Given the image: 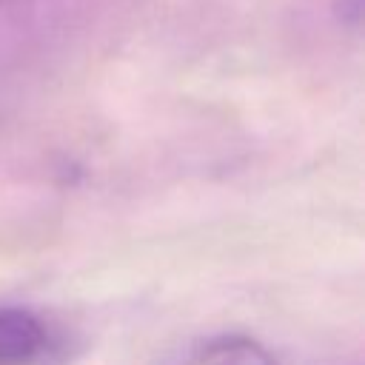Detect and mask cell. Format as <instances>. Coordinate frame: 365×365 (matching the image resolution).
<instances>
[{
    "mask_svg": "<svg viewBox=\"0 0 365 365\" xmlns=\"http://www.w3.org/2000/svg\"><path fill=\"white\" fill-rule=\"evenodd\" d=\"M51 348V331L29 308H0V365H37Z\"/></svg>",
    "mask_w": 365,
    "mask_h": 365,
    "instance_id": "cell-1",
    "label": "cell"
},
{
    "mask_svg": "<svg viewBox=\"0 0 365 365\" xmlns=\"http://www.w3.org/2000/svg\"><path fill=\"white\" fill-rule=\"evenodd\" d=\"M182 365H277V359L262 342L228 334L197 345Z\"/></svg>",
    "mask_w": 365,
    "mask_h": 365,
    "instance_id": "cell-2",
    "label": "cell"
}]
</instances>
